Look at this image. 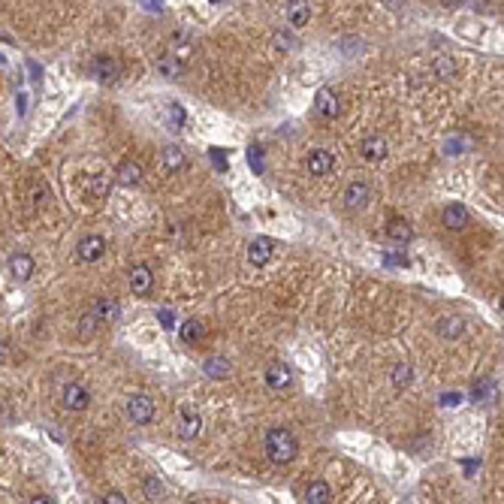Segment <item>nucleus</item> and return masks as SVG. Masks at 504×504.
<instances>
[{
    "mask_svg": "<svg viewBox=\"0 0 504 504\" xmlns=\"http://www.w3.org/2000/svg\"><path fill=\"white\" fill-rule=\"evenodd\" d=\"M263 447H266V456H269L275 465H290L299 456V444H296L293 432H290L287 426H275V429L266 432Z\"/></svg>",
    "mask_w": 504,
    "mask_h": 504,
    "instance_id": "f257e3e1",
    "label": "nucleus"
},
{
    "mask_svg": "<svg viewBox=\"0 0 504 504\" xmlns=\"http://www.w3.org/2000/svg\"><path fill=\"white\" fill-rule=\"evenodd\" d=\"M60 404H64V411H73V414H79V411H85L91 404V393L85 384H79V380H73V384H67L60 389Z\"/></svg>",
    "mask_w": 504,
    "mask_h": 504,
    "instance_id": "f03ea898",
    "label": "nucleus"
},
{
    "mask_svg": "<svg viewBox=\"0 0 504 504\" xmlns=\"http://www.w3.org/2000/svg\"><path fill=\"white\" fill-rule=\"evenodd\" d=\"M91 79L100 82V85H115V82L121 79V64L115 58H94V64H91Z\"/></svg>",
    "mask_w": 504,
    "mask_h": 504,
    "instance_id": "7ed1b4c3",
    "label": "nucleus"
},
{
    "mask_svg": "<svg viewBox=\"0 0 504 504\" xmlns=\"http://www.w3.org/2000/svg\"><path fill=\"white\" fill-rule=\"evenodd\" d=\"M127 417L133 420L136 426H145L154 420V399L151 396H130L127 399Z\"/></svg>",
    "mask_w": 504,
    "mask_h": 504,
    "instance_id": "20e7f679",
    "label": "nucleus"
},
{
    "mask_svg": "<svg viewBox=\"0 0 504 504\" xmlns=\"http://www.w3.org/2000/svg\"><path fill=\"white\" fill-rule=\"evenodd\" d=\"M305 166H308V172L314 175V179H323V175H330L335 170V157H332V151H326V148H314L305 157Z\"/></svg>",
    "mask_w": 504,
    "mask_h": 504,
    "instance_id": "39448f33",
    "label": "nucleus"
},
{
    "mask_svg": "<svg viewBox=\"0 0 504 504\" xmlns=\"http://www.w3.org/2000/svg\"><path fill=\"white\" fill-rule=\"evenodd\" d=\"M106 254V242L100 236H85V239L76 245V260L79 263H97Z\"/></svg>",
    "mask_w": 504,
    "mask_h": 504,
    "instance_id": "423d86ee",
    "label": "nucleus"
},
{
    "mask_svg": "<svg viewBox=\"0 0 504 504\" xmlns=\"http://www.w3.org/2000/svg\"><path fill=\"white\" fill-rule=\"evenodd\" d=\"M345 205L347 209H365L369 205V200H371V185L369 181H350V185L345 187Z\"/></svg>",
    "mask_w": 504,
    "mask_h": 504,
    "instance_id": "0eeeda50",
    "label": "nucleus"
},
{
    "mask_svg": "<svg viewBox=\"0 0 504 504\" xmlns=\"http://www.w3.org/2000/svg\"><path fill=\"white\" fill-rule=\"evenodd\" d=\"M151 287H154V272H151V266L136 263L133 269H130V290H133L136 296H145V293H151Z\"/></svg>",
    "mask_w": 504,
    "mask_h": 504,
    "instance_id": "6e6552de",
    "label": "nucleus"
},
{
    "mask_svg": "<svg viewBox=\"0 0 504 504\" xmlns=\"http://www.w3.org/2000/svg\"><path fill=\"white\" fill-rule=\"evenodd\" d=\"M284 15H287L290 27L302 30V27H305V25H308V21H311V3H308V0H287V6H284Z\"/></svg>",
    "mask_w": 504,
    "mask_h": 504,
    "instance_id": "1a4fd4ad",
    "label": "nucleus"
},
{
    "mask_svg": "<svg viewBox=\"0 0 504 504\" xmlns=\"http://www.w3.org/2000/svg\"><path fill=\"white\" fill-rule=\"evenodd\" d=\"M314 109H317L323 118H335V115L341 112V100H339V94H335L332 88H320V91H317V97H314Z\"/></svg>",
    "mask_w": 504,
    "mask_h": 504,
    "instance_id": "9d476101",
    "label": "nucleus"
},
{
    "mask_svg": "<svg viewBox=\"0 0 504 504\" xmlns=\"http://www.w3.org/2000/svg\"><path fill=\"white\" fill-rule=\"evenodd\" d=\"M272 251H275V242L266 239V236H257V239L248 245V263L251 266H266L269 263V257H272Z\"/></svg>",
    "mask_w": 504,
    "mask_h": 504,
    "instance_id": "9b49d317",
    "label": "nucleus"
},
{
    "mask_svg": "<svg viewBox=\"0 0 504 504\" xmlns=\"http://www.w3.org/2000/svg\"><path fill=\"white\" fill-rule=\"evenodd\" d=\"M441 220H444V227H447V230L459 233V230H465V227H468L471 215H468V209H465V205H459V203H450L447 209H444V215H441Z\"/></svg>",
    "mask_w": 504,
    "mask_h": 504,
    "instance_id": "f8f14e48",
    "label": "nucleus"
},
{
    "mask_svg": "<svg viewBox=\"0 0 504 504\" xmlns=\"http://www.w3.org/2000/svg\"><path fill=\"white\" fill-rule=\"evenodd\" d=\"M266 384L272 389H287L293 384V371H290L287 363H272L269 369H266Z\"/></svg>",
    "mask_w": 504,
    "mask_h": 504,
    "instance_id": "ddd939ff",
    "label": "nucleus"
},
{
    "mask_svg": "<svg viewBox=\"0 0 504 504\" xmlns=\"http://www.w3.org/2000/svg\"><path fill=\"white\" fill-rule=\"evenodd\" d=\"M200 432H203V417L196 414V411H181V417H179V438L190 441V438H196Z\"/></svg>",
    "mask_w": 504,
    "mask_h": 504,
    "instance_id": "4468645a",
    "label": "nucleus"
},
{
    "mask_svg": "<svg viewBox=\"0 0 504 504\" xmlns=\"http://www.w3.org/2000/svg\"><path fill=\"white\" fill-rule=\"evenodd\" d=\"M330 499H332V490H330L326 480H311L308 490H305V495H302L305 504H330Z\"/></svg>",
    "mask_w": 504,
    "mask_h": 504,
    "instance_id": "2eb2a0df",
    "label": "nucleus"
},
{
    "mask_svg": "<svg viewBox=\"0 0 504 504\" xmlns=\"http://www.w3.org/2000/svg\"><path fill=\"white\" fill-rule=\"evenodd\" d=\"M360 154L369 160V163H380V160L387 157V139H380V136H369V139H363Z\"/></svg>",
    "mask_w": 504,
    "mask_h": 504,
    "instance_id": "dca6fc26",
    "label": "nucleus"
},
{
    "mask_svg": "<svg viewBox=\"0 0 504 504\" xmlns=\"http://www.w3.org/2000/svg\"><path fill=\"white\" fill-rule=\"evenodd\" d=\"M34 269H36V263H34V257H30V254H12V257H10V272H12V278L27 281L30 275H34Z\"/></svg>",
    "mask_w": 504,
    "mask_h": 504,
    "instance_id": "f3484780",
    "label": "nucleus"
},
{
    "mask_svg": "<svg viewBox=\"0 0 504 504\" xmlns=\"http://www.w3.org/2000/svg\"><path fill=\"white\" fill-rule=\"evenodd\" d=\"M387 239L389 242H411L414 239V230H411V224L408 220H402V218H389L387 220Z\"/></svg>",
    "mask_w": 504,
    "mask_h": 504,
    "instance_id": "a211bd4d",
    "label": "nucleus"
},
{
    "mask_svg": "<svg viewBox=\"0 0 504 504\" xmlns=\"http://www.w3.org/2000/svg\"><path fill=\"white\" fill-rule=\"evenodd\" d=\"M157 70H160V76H166V79H181V76H185V60H179L172 51H166V55L157 60Z\"/></svg>",
    "mask_w": 504,
    "mask_h": 504,
    "instance_id": "6ab92c4d",
    "label": "nucleus"
},
{
    "mask_svg": "<svg viewBox=\"0 0 504 504\" xmlns=\"http://www.w3.org/2000/svg\"><path fill=\"white\" fill-rule=\"evenodd\" d=\"M139 181H142V166L136 163V160H127V163L118 166V185L133 187V185H139Z\"/></svg>",
    "mask_w": 504,
    "mask_h": 504,
    "instance_id": "aec40b11",
    "label": "nucleus"
},
{
    "mask_svg": "<svg viewBox=\"0 0 504 504\" xmlns=\"http://www.w3.org/2000/svg\"><path fill=\"white\" fill-rule=\"evenodd\" d=\"M91 311L97 314V320H100V323H112V320L118 317V302L115 299H94Z\"/></svg>",
    "mask_w": 504,
    "mask_h": 504,
    "instance_id": "412c9836",
    "label": "nucleus"
},
{
    "mask_svg": "<svg viewBox=\"0 0 504 504\" xmlns=\"http://www.w3.org/2000/svg\"><path fill=\"white\" fill-rule=\"evenodd\" d=\"M27 203L34 205V209H43L45 203H49V185H45L43 179H34L27 187Z\"/></svg>",
    "mask_w": 504,
    "mask_h": 504,
    "instance_id": "4be33fe9",
    "label": "nucleus"
},
{
    "mask_svg": "<svg viewBox=\"0 0 504 504\" xmlns=\"http://www.w3.org/2000/svg\"><path fill=\"white\" fill-rule=\"evenodd\" d=\"M495 393H499V387H495L492 378H480L474 387H471V396H474L477 402H492Z\"/></svg>",
    "mask_w": 504,
    "mask_h": 504,
    "instance_id": "5701e85b",
    "label": "nucleus"
},
{
    "mask_svg": "<svg viewBox=\"0 0 504 504\" xmlns=\"http://www.w3.org/2000/svg\"><path fill=\"white\" fill-rule=\"evenodd\" d=\"M203 369L209 378H227L230 375V360H227V356H209Z\"/></svg>",
    "mask_w": 504,
    "mask_h": 504,
    "instance_id": "b1692460",
    "label": "nucleus"
},
{
    "mask_svg": "<svg viewBox=\"0 0 504 504\" xmlns=\"http://www.w3.org/2000/svg\"><path fill=\"white\" fill-rule=\"evenodd\" d=\"M185 163H187V160H185V151H181L179 145H170V148H163V166H166L170 172H179Z\"/></svg>",
    "mask_w": 504,
    "mask_h": 504,
    "instance_id": "393cba45",
    "label": "nucleus"
},
{
    "mask_svg": "<svg viewBox=\"0 0 504 504\" xmlns=\"http://www.w3.org/2000/svg\"><path fill=\"white\" fill-rule=\"evenodd\" d=\"M438 335L441 339H456V335H462V320L459 317H441L438 320Z\"/></svg>",
    "mask_w": 504,
    "mask_h": 504,
    "instance_id": "a878e982",
    "label": "nucleus"
},
{
    "mask_svg": "<svg viewBox=\"0 0 504 504\" xmlns=\"http://www.w3.org/2000/svg\"><path fill=\"white\" fill-rule=\"evenodd\" d=\"M203 332H205V326L200 323V320H187L185 326H181V341H185V345H194V341H200L203 339Z\"/></svg>",
    "mask_w": 504,
    "mask_h": 504,
    "instance_id": "bb28decb",
    "label": "nucleus"
},
{
    "mask_svg": "<svg viewBox=\"0 0 504 504\" xmlns=\"http://www.w3.org/2000/svg\"><path fill=\"white\" fill-rule=\"evenodd\" d=\"M411 380H414V369H411V363H399V365H396V369H393V387L396 389H404Z\"/></svg>",
    "mask_w": 504,
    "mask_h": 504,
    "instance_id": "cd10ccee",
    "label": "nucleus"
},
{
    "mask_svg": "<svg viewBox=\"0 0 504 504\" xmlns=\"http://www.w3.org/2000/svg\"><path fill=\"white\" fill-rule=\"evenodd\" d=\"M97 326H100V320H97L94 311H85V314L79 317V339H91V335L97 332Z\"/></svg>",
    "mask_w": 504,
    "mask_h": 504,
    "instance_id": "c85d7f7f",
    "label": "nucleus"
},
{
    "mask_svg": "<svg viewBox=\"0 0 504 504\" xmlns=\"http://www.w3.org/2000/svg\"><path fill=\"white\" fill-rule=\"evenodd\" d=\"M109 187H112V181L106 179V175H97V179L91 181V196H97V200H100V196L109 194Z\"/></svg>",
    "mask_w": 504,
    "mask_h": 504,
    "instance_id": "c756f323",
    "label": "nucleus"
},
{
    "mask_svg": "<svg viewBox=\"0 0 504 504\" xmlns=\"http://www.w3.org/2000/svg\"><path fill=\"white\" fill-rule=\"evenodd\" d=\"M145 495H148V499H163V483H160L157 477H148L145 480Z\"/></svg>",
    "mask_w": 504,
    "mask_h": 504,
    "instance_id": "7c9ffc66",
    "label": "nucleus"
},
{
    "mask_svg": "<svg viewBox=\"0 0 504 504\" xmlns=\"http://www.w3.org/2000/svg\"><path fill=\"white\" fill-rule=\"evenodd\" d=\"M170 118H172V127H181L185 124V109L179 103H170Z\"/></svg>",
    "mask_w": 504,
    "mask_h": 504,
    "instance_id": "2f4dec72",
    "label": "nucleus"
},
{
    "mask_svg": "<svg viewBox=\"0 0 504 504\" xmlns=\"http://www.w3.org/2000/svg\"><path fill=\"white\" fill-rule=\"evenodd\" d=\"M260 157H263V151L251 148V166H254V172H263V160H260Z\"/></svg>",
    "mask_w": 504,
    "mask_h": 504,
    "instance_id": "473e14b6",
    "label": "nucleus"
},
{
    "mask_svg": "<svg viewBox=\"0 0 504 504\" xmlns=\"http://www.w3.org/2000/svg\"><path fill=\"white\" fill-rule=\"evenodd\" d=\"M157 320L166 326V330H172V323H175V317H172V311H157Z\"/></svg>",
    "mask_w": 504,
    "mask_h": 504,
    "instance_id": "72a5a7b5",
    "label": "nucleus"
},
{
    "mask_svg": "<svg viewBox=\"0 0 504 504\" xmlns=\"http://www.w3.org/2000/svg\"><path fill=\"white\" fill-rule=\"evenodd\" d=\"M103 504H127V499L121 492H109V495H103Z\"/></svg>",
    "mask_w": 504,
    "mask_h": 504,
    "instance_id": "f704fd0d",
    "label": "nucleus"
},
{
    "mask_svg": "<svg viewBox=\"0 0 504 504\" xmlns=\"http://www.w3.org/2000/svg\"><path fill=\"white\" fill-rule=\"evenodd\" d=\"M459 399H462L459 393H447V396H441V404H447V408H453V404H459Z\"/></svg>",
    "mask_w": 504,
    "mask_h": 504,
    "instance_id": "c9c22d12",
    "label": "nucleus"
},
{
    "mask_svg": "<svg viewBox=\"0 0 504 504\" xmlns=\"http://www.w3.org/2000/svg\"><path fill=\"white\" fill-rule=\"evenodd\" d=\"M27 504H55V499H51V495H43V492H40V495H34V499H30Z\"/></svg>",
    "mask_w": 504,
    "mask_h": 504,
    "instance_id": "e433bc0d",
    "label": "nucleus"
},
{
    "mask_svg": "<svg viewBox=\"0 0 504 504\" xmlns=\"http://www.w3.org/2000/svg\"><path fill=\"white\" fill-rule=\"evenodd\" d=\"M462 3H465V0H441V6H444V10H459Z\"/></svg>",
    "mask_w": 504,
    "mask_h": 504,
    "instance_id": "4c0bfd02",
    "label": "nucleus"
},
{
    "mask_svg": "<svg viewBox=\"0 0 504 504\" xmlns=\"http://www.w3.org/2000/svg\"><path fill=\"white\" fill-rule=\"evenodd\" d=\"M6 360H10V345H6V341H0V365H3Z\"/></svg>",
    "mask_w": 504,
    "mask_h": 504,
    "instance_id": "58836bf2",
    "label": "nucleus"
},
{
    "mask_svg": "<svg viewBox=\"0 0 504 504\" xmlns=\"http://www.w3.org/2000/svg\"><path fill=\"white\" fill-rule=\"evenodd\" d=\"M145 6H148V10H160V6H163V0H142Z\"/></svg>",
    "mask_w": 504,
    "mask_h": 504,
    "instance_id": "ea45409f",
    "label": "nucleus"
},
{
    "mask_svg": "<svg viewBox=\"0 0 504 504\" xmlns=\"http://www.w3.org/2000/svg\"><path fill=\"white\" fill-rule=\"evenodd\" d=\"M215 163H218V170H224V166H227L224 157H220V151H215Z\"/></svg>",
    "mask_w": 504,
    "mask_h": 504,
    "instance_id": "a19ab883",
    "label": "nucleus"
},
{
    "mask_svg": "<svg viewBox=\"0 0 504 504\" xmlns=\"http://www.w3.org/2000/svg\"><path fill=\"white\" fill-rule=\"evenodd\" d=\"M190 504H200V501H190Z\"/></svg>",
    "mask_w": 504,
    "mask_h": 504,
    "instance_id": "79ce46f5",
    "label": "nucleus"
},
{
    "mask_svg": "<svg viewBox=\"0 0 504 504\" xmlns=\"http://www.w3.org/2000/svg\"><path fill=\"white\" fill-rule=\"evenodd\" d=\"M0 60H3V58H0Z\"/></svg>",
    "mask_w": 504,
    "mask_h": 504,
    "instance_id": "37998d69",
    "label": "nucleus"
}]
</instances>
